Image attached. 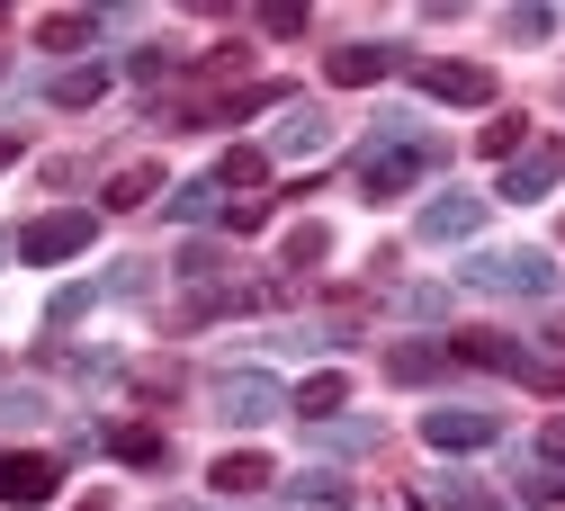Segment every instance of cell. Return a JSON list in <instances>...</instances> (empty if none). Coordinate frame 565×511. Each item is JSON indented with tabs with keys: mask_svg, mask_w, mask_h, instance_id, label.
I'll return each instance as SVG.
<instances>
[{
	"mask_svg": "<svg viewBox=\"0 0 565 511\" xmlns=\"http://www.w3.org/2000/svg\"><path fill=\"white\" fill-rule=\"evenodd\" d=\"M216 404H225V422H269V413L288 404V395H278V377L243 369V377H225V386H216Z\"/></svg>",
	"mask_w": 565,
	"mask_h": 511,
	"instance_id": "obj_8",
	"label": "cell"
},
{
	"mask_svg": "<svg viewBox=\"0 0 565 511\" xmlns=\"http://www.w3.org/2000/svg\"><path fill=\"white\" fill-rule=\"evenodd\" d=\"M108 449H117L126 467H162V458H171V440H162L153 422H117V430H108Z\"/></svg>",
	"mask_w": 565,
	"mask_h": 511,
	"instance_id": "obj_14",
	"label": "cell"
},
{
	"mask_svg": "<svg viewBox=\"0 0 565 511\" xmlns=\"http://www.w3.org/2000/svg\"><path fill=\"white\" fill-rule=\"evenodd\" d=\"M225 225H234V234H260V225H269V206H260V198H243V206H225Z\"/></svg>",
	"mask_w": 565,
	"mask_h": 511,
	"instance_id": "obj_29",
	"label": "cell"
},
{
	"mask_svg": "<svg viewBox=\"0 0 565 511\" xmlns=\"http://www.w3.org/2000/svg\"><path fill=\"white\" fill-rule=\"evenodd\" d=\"M28 413H45V395H0V422H28Z\"/></svg>",
	"mask_w": 565,
	"mask_h": 511,
	"instance_id": "obj_30",
	"label": "cell"
},
{
	"mask_svg": "<svg viewBox=\"0 0 565 511\" xmlns=\"http://www.w3.org/2000/svg\"><path fill=\"white\" fill-rule=\"evenodd\" d=\"M467 287H493V297H539L547 287V252H476Z\"/></svg>",
	"mask_w": 565,
	"mask_h": 511,
	"instance_id": "obj_2",
	"label": "cell"
},
{
	"mask_svg": "<svg viewBox=\"0 0 565 511\" xmlns=\"http://www.w3.org/2000/svg\"><path fill=\"white\" fill-rule=\"evenodd\" d=\"M90 297H99V287H63V297H54V323H82V315H90Z\"/></svg>",
	"mask_w": 565,
	"mask_h": 511,
	"instance_id": "obj_26",
	"label": "cell"
},
{
	"mask_svg": "<svg viewBox=\"0 0 565 511\" xmlns=\"http://www.w3.org/2000/svg\"><path fill=\"white\" fill-rule=\"evenodd\" d=\"M90 28H99L90 10H54V19H36V45L45 54H73V45H90Z\"/></svg>",
	"mask_w": 565,
	"mask_h": 511,
	"instance_id": "obj_17",
	"label": "cell"
},
{
	"mask_svg": "<svg viewBox=\"0 0 565 511\" xmlns=\"http://www.w3.org/2000/svg\"><path fill=\"white\" fill-rule=\"evenodd\" d=\"M260 28H269V36H306V10H288V0H278V10H260Z\"/></svg>",
	"mask_w": 565,
	"mask_h": 511,
	"instance_id": "obj_28",
	"label": "cell"
},
{
	"mask_svg": "<svg viewBox=\"0 0 565 511\" xmlns=\"http://www.w3.org/2000/svg\"><path fill=\"white\" fill-rule=\"evenodd\" d=\"M449 359H467V369H493V377H530L539 359L512 341V332H449Z\"/></svg>",
	"mask_w": 565,
	"mask_h": 511,
	"instance_id": "obj_4",
	"label": "cell"
},
{
	"mask_svg": "<svg viewBox=\"0 0 565 511\" xmlns=\"http://www.w3.org/2000/svg\"><path fill=\"white\" fill-rule=\"evenodd\" d=\"M323 252H332V234H323V225H297V234H288V269H315Z\"/></svg>",
	"mask_w": 565,
	"mask_h": 511,
	"instance_id": "obj_22",
	"label": "cell"
},
{
	"mask_svg": "<svg viewBox=\"0 0 565 511\" xmlns=\"http://www.w3.org/2000/svg\"><path fill=\"white\" fill-rule=\"evenodd\" d=\"M260 180H269V153H252V143H234L216 162V189H260Z\"/></svg>",
	"mask_w": 565,
	"mask_h": 511,
	"instance_id": "obj_19",
	"label": "cell"
},
{
	"mask_svg": "<svg viewBox=\"0 0 565 511\" xmlns=\"http://www.w3.org/2000/svg\"><path fill=\"white\" fill-rule=\"evenodd\" d=\"M395 72V45H341V54H323V82H341V91H369V82H386Z\"/></svg>",
	"mask_w": 565,
	"mask_h": 511,
	"instance_id": "obj_9",
	"label": "cell"
},
{
	"mask_svg": "<svg viewBox=\"0 0 565 511\" xmlns=\"http://www.w3.org/2000/svg\"><path fill=\"white\" fill-rule=\"evenodd\" d=\"M556 171H565V153H521V162L503 171V198H547Z\"/></svg>",
	"mask_w": 565,
	"mask_h": 511,
	"instance_id": "obj_15",
	"label": "cell"
},
{
	"mask_svg": "<svg viewBox=\"0 0 565 511\" xmlns=\"http://www.w3.org/2000/svg\"><path fill=\"white\" fill-rule=\"evenodd\" d=\"M476 225H484V198H458V189H449V198L422 206V243H467Z\"/></svg>",
	"mask_w": 565,
	"mask_h": 511,
	"instance_id": "obj_10",
	"label": "cell"
},
{
	"mask_svg": "<svg viewBox=\"0 0 565 511\" xmlns=\"http://www.w3.org/2000/svg\"><path fill=\"white\" fill-rule=\"evenodd\" d=\"M153 198H162V162H126V171L108 180V206H117V215H135V206H153Z\"/></svg>",
	"mask_w": 565,
	"mask_h": 511,
	"instance_id": "obj_13",
	"label": "cell"
},
{
	"mask_svg": "<svg viewBox=\"0 0 565 511\" xmlns=\"http://www.w3.org/2000/svg\"><path fill=\"white\" fill-rule=\"evenodd\" d=\"M521 135H530V117H521V108H503V117H493L476 143H484V153H521Z\"/></svg>",
	"mask_w": 565,
	"mask_h": 511,
	"instance_id": "obj_21",
	"label": "cell"
},
{
	"mask_svg": "<svg viewBox=\"0 0 565 511\" xmlns=\"http://www.w3.org/2000/svg\"><path fill=\"white\" fill-rule=\"evenodd\" d=\"M54 485H63V467L36 458V449H10V458H0V502L36 511V502H54Z\"/></svg>",
	"mask_w": 565,
	"mask_h": 511,
	"instance_id": "obj_6",
	"label": "cell"
},
{
	"mask_svg": "<svg viewBox=\"0 0 565 511\" xmlns=\"http://www.w3.org/2000/svg\"><path fill=\"white\" fill-rule=\"evenodd\" d=\"M440 369H449V341H395L386 350V377L395 386H431Z\"/></svg>",
	"mask_w": 565,
	"mask_h": 511,
	"instance_id": "obj_11",
	"label": "cell"
},
{
	"mask_svg": "<svg viewBox=\"0 0 565 511\" xmlns=\"http://www.w3.org/2000/svg\"><path fill=\"white\" fill-rule=\"evenodd\" d=\"M341 404H350V377H341V369H323V377L297 386V413H306V422H332Z\"/></svg>",
	"mask_w": 565,
	"mask_h": 511,
	"instance_id": "obj_16",
	"label": "cell"
},
{
	"mask_svg": "<svg viewBox=\"0 0 565 511\" xmlns=\"http://www.w3.org/2000/svg\"><path fill=\"white\" fill-rule=\"evenodd\" d=\"M431 493H440V502H458V511H493V493H484L476 476H449V485H431Z\"/></svg>",
	"mask_w": 565,
	"mask_h": 511,
	"instance_id": "obj_24",
	"label": "cell"
},
{
	"mask_svg": "<svg viewBox=\"0 0 565 511\" xmlns=\"http://www.w3.org/2000/svg\"><path fill=\"white\" fill-rule=\"evenodd\" d=\"M90 99H108V63H82L54 82V108H90Z\"/></svg>",
	"mask_w": 565,
	"mask_h": 511,
	"instance_id": "obj_18",
	"label": "cell"
},
{
	"mask_svg": "<svg viewBox=\"0 0 565 511\" xmlns=\"http://www.w3.org/2000/svg\"><path fill=\"white\" fill-rule=\"evenodd\" d=\"M556 341H565V315H556Z\"/></svg>",
	"mask_w": 565,
	"mask_h": 511,
	"instance_id": "obj_32",
	"label": "cell"
},
{
	"mask_svg": "<svg viewBox=\"0 0 565 511\" xmlns=\"http://www.w3.org/2000/svg\"><path fill=\"white\" fill-rule=\"evenodd\" d=\"M422 171H431V143H377V153L360 162V189L369 198H404Z\"/></svg>",
	"mask_w": 565,
	"mask_h": 511,
	"instance_id": "obj_3",
	"label": "cell"
},
{
	"mask_svg": "<svg viewBox=\"0 0 565 511\" xmlns=\"http://www.w3.org/2000/svg\"><path fill=\"white\" fill-rule=\"evenodd\" d=\"M90 234H99V215H90V206H54V215H36V225L19 234V260H28V269H54V260L90 252Z\"/></svg>",
	"mask_w": 565,
	"mask_h": 511,
	"instance_id": "obj_1",
	"label": "cell"
},
{
	"mask_svg": "<svg viewBox=\"0 0 565 511\" xmlns=\"http://www.w3.org/2000/svg\"><path fill=\"white\" fill-rule=\"evenodd\" d=\"M297 493H306V502H323V511H341V502H350V485H341L332 467H315V476H297Z\"/></svg>",
	"mask_w": 565,
	"mask_h": 511,
	"instance_id": "obj_23",
	"label": "cell"
},
{
	"mask_svg": "<svg viewBox=\"0 0 565 511\" xmlns=\"http://www.w3.org/2000/svg\"><path fill=\"white\" fill-rule=\"evenodd\" d=\"M269 476H278V467H269L260 449H234V458H216V476H206V485H216L225 502H243V493H269Z\"/></svg>",
	"mask_w": 565,
	"mask_h": 511,
	"instance_id": "obj_12",
	"label": "cell"
},
{
	"mask_svg": "<svg viewBox=\"0 0 565 511\" xmlns=\"http://www.w3.org/2000/svg\"><path fill=\"white\" fill-rule=\"evenodd\" d=\"M323 135H332V117H323V108H297L288 126H278V153H315Z\"/></svg>",
	"mask_w": 565,
	"mask_h": 511,
	"instance_id": "obj_20",
	"label": "cell"
},
{
	"mask_svg": "<svg viewBox=\"0 0 565 511\" xmlns=\"http://www.w3.org/2000/svg\"><path fill=\"white\" fill-rule=\"evenodd\" d=\"M493 430H503V413H476V404H440V413H422V440H431V449H484Z\"/></svg>",
	"mask_w": 565,
	"mask_h": 511,
	"instance_id": "obj_5",
	"label": "cell"
},
{
	"mask_svg": "<svg viewBox=\"0 0 565 511\" xmlns=\"http://www.w3.org/2000/svg\"><path fill=\"white\" fill-rule=\"evenodd\" d=\"M539 458H565V413H556V422L539 430Z\"/></svg>",
	"mask_w": 565,
	"mask_h": 511,
	"instance_id": "obj_31",
	"label": "cell"
},
{
	"mask_svg": "<svg viewBox=\"0 0 565 511\" xmlns=\"http://www.w3.org/2000/svg\"><path fill=\"white\" fill-rule=\"evenodd\" d=\"M216 198H225V189H216V180H189V189H180V198H171V206H180V215H216Z\"/></svg>",
	"mask_w": 565,
	"mask_h": 511,
	"instance_id": "obj_25",
	"label": "cell"
},
{
	"mask_svg": "<svg viewBox=\"0 0 565 511\" xmlns=\"http://www.w3.org/2000/svg\"><path fill=\"white\" fill-rule=\"evenodd\" d=\"M413 82L431 91V99H449V108H493V72L484 63H422Z\"/></svg>",
	"mask_w": 565,
	"mask_h": 511,
	"instance_id": "obj_7",
	"label": "cell"
},
{
	"mask_svg": "<svg viewBox=\"0 0 565 511\" xmlns=\"http://www.w3.org/2000/svg\"><path fill=\"white\" fill-rule=\"evenodd\" d=\"M171 72V45H135V82H162Z\"/></svg>",
	"mask_w": 565,
	"mask_h": 511,
	"instance_id": "obj_27",
	"label": "cell"
}]
</instances>
